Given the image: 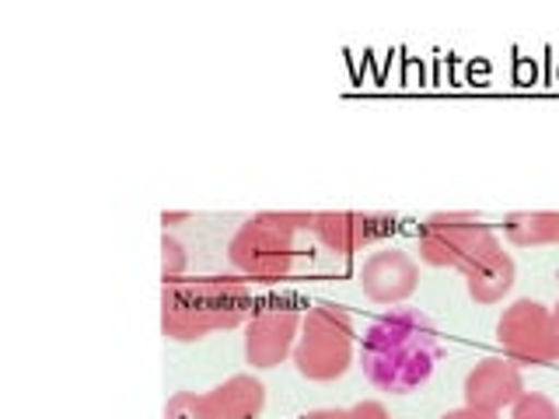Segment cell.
Listing matches in <instances>:
<instances>
[{
  "label": "cell",
  "mask_w": 559,
  "mask_h": 419,
  "mask_svg": "<svg viewBox=\"0 0 559 419\" xmlns=\"http://www.w3.org/2000/svg\"><path fill=\"white\" fill-rule=\"evenodd\" d=\"M437 357H441V343H437V328L430 325L427 314H419L413 308H399L381 314L367 328L360 367L364 378L378 392L406 395L416 392L433 374Z\"/></svg>",
  "instance_id": "obj_1"
},
{
  "label": "cell",
  "mask_w": 559,
  "mask_h": 419,
  "mask_svg": "<svg viewBox=\"0 0 559 419\" xmlns=\"http://www.w3.org/2000/svg\"><path fill=\"white\" fill-rule=\"evenodd\" d=\"M249 319L252 294L227 279H175L162 290V332L175 343H197Z\"/></svg>",
  "instance_id": "obj_2"
},
{
  "label": "cell",
  "mask_w": 559,
  "mask_h": 419,
  "mask_svg": "<svg viewBox=\"0 0 559 419\" xmlns=\"http://www.w3.org/2000/svg\"><path fill=\"white\" fill-rule=\"evenodd\" d=\"M314 224V214H255L245 220L231 244H227V259L231 266L262 284H276L294 270L297 259V231H308Z\"/></svg>",
  "instance_id": "obj_3"
},
{
  "label": "cell",
  "mask_w": 559,
  "mask_h": 419,
  "mask_svg": "<svg viewBox=\"0 0 559 419\" xmlns=\"http://www.w3.org/2000/svg\"><path fill=\"white\" fill-rule=\"evenodd\" d=\"M354 360V319L340 304H314L301 322L294 367L308 381H336Z\"/></svg>",
  "instance_id": "obj_4"
},
{
  "label": "cell",
  "mask_w": 559,
  "mask_h": 419,
  "mask_svg": "<svg viewBox=\"0 0 559 419\" xmlns=\"http://www.w3.org/2000/svg\"><path fill=\"white\" fill-rule=\"evenodd\" d=\"M500 252V238L465 214H433L419 231V259L427 266H451L462 276L486 266Z\"/></svg>",
  "instance_id": "obj_5"
},
{
  "label": "cell",
  "mask_w": 559,
  "mask_h": 419,
  "mask_svg": "<svg viewBox=\"0 0 559 419\" xmlns=\"http://www.w3.org/2000/svg\"><path fill=\"white\" fill-rule=\"evenodd\" d=\"M497 343L507 360L514 363H556L559 360V328L556 314L538 301H514L497 322Z\"/></svg>",
  "instance_id": "obj_6"
},
{
  "label": "cell",
  "mask_w": 559,
  "mask_h": 419,
  "mask_svg": "<svg viewBox=\"0 0 559 419\" xmlns=\"http://www.w3.org/2000/svg\"><path fill=\"white\" fill-rule=\"evenodd\" d=\"M266 406V388L252 374H235L214 392H179L165 406V419H255Z\"/></svg>",
  "instance_id": "obj_7"
},
{
  "label": "cell",
  "mask_w": 559,
  "mask_h": 419,
  "mask_svg": "<svg viewBox=\"0 0 559 419\" xmlns=\"http://www.w3.org/2000/svg\"><path fill=\"white\" fill-rule=\"evenodd\" d=\"M301 314L294 308H270L259 311L249 322V332H245V360L259 371H270V367L284 363L294 354V339L301 336Z\"/></svg>",
  "instance_id": "obj_8"
},
{
  "label": "cell",
  "mask_w": 559,
  "mask_h": 419,
  "mask_svg": "<svg viewBox=\"0 0 559 419\" xmlns=\"http://www.w3.org/2000/svg\"><path fill=\"white\" fill-rule=\"evenodd\" d=\"M357 279H360V290L367 301L399 304L419 287V266L413 262V255L399 252V249H384L364 262Z\"/></svg>",
  "instance_id": "obj_9"
},
{
  "label": "cell",
  "mask_w": 559,
  "mask_h": 419,
  "mask_svg": "<svg viewBox=\"0 0 559 419\" xmlns=\"http://www.w3.org/2000/svg\"><path fill=\"white\" fill-rule=\"evenodd\" d=\"M395 227L392 217H378V214H349V210H325V214H314L311 231L329 252L340 255H354L364 244H371L384 238Z\"/></svg>",
  "instance_id": "obj_10"
},
{
  "label": "cell",
  "mask_w": 559,
  "mask_h": 419,
  "mask_svg": "<svg viewBox=\"0 0 559 419\" xmlns=\"http://www.w3.org/2000/svg\"><path fill=\"white\" fill-rule=\"evenodd\" d=\"M524 395V378L514 360H483L465 378V406L483 412H500Z\"/></svg>",
  "instance_id": "obj_11"
},
{
  "label": "cell",
  "mask_w": 559,
  "mask_h": 419,
  "mask_svg": "<svg viewBox=\"0 0 559 419\" xmlns=\"http://www.w3.org/2000/svg\"><path fill=\"white\" fill-rule=\"evenodd\" d=\"M514 273H518L514 259L507 252H500L497 259H489L486 266L465 273V287L472 294V301H476V304L503 301V294H511V287H514Z\"/></svg>",
  "instance_id": "obj_12"
},
{
  "label": "cell",
  "mask_w": 559,
  "mask_h": 419,
  "mask_svg": "<svg viewBox=\"0 0 559 419\" xmlns=\"http://www.w3.org/2000/svg\"><path fill=\"white\" fill-rule=\"evenodd\" d=\"M503 231L518 244V249L559 244V214H556V210H538V214H511L503 220Z\"/></svg>",
  "instance_id": "obj_13"
},
{
  "label": "cell",
  "mask_w": 559,
  "mask_h": 419,
  "mask_svg": "<svg viewBox=\"0 0 559 419\" xmlns=\"http://www.w3.org/2000/svg\"><path fill=\"white\" fill-rule=\"evenodd\" d=\"M511 419H559V409L552 406V398L538 395V392H524L514 402V416Z\"/></svg>",
  "instance_id": "obj_14"
},
{
  "label": "cell",
  "mask_w": 559,
  "mask_h": 419,
  "mask_svg": "<svg viewBox=\"0 0 559 419\" xmlns=\"http://www.w3.org/2000/svg\"><path fill=\"white\" fill-rule=\"evenodd\" d=\"M186 273V249L175 238H162V276H165V284H175Z\"/></svg>",
  "instance_id": "obj_15"
},
{
  "label": "cell",
  "mask_w": 559,
  "mask_h": 419,
  "mask_svg": "<svg viewBox=\"0 0 559 419\" xmlns=\"http://www.w3.org/2000/svg\"><path fill=\"white\" fill-rule=\"evenodd\" d=\"M346 419H392V416L381 402H360V406L346 409Z\"/></svg>",
  "instance_id": "obj_16"
},
{
  "label": "cell",
  "mask_w": 559,
  "mask_h": 419,
  "mask_svg": "<svg viewBox=\"0 0 559 419\" xmlns=\"http://www.w3.org/2000/svg\"><path fill=\"white\" fill-rule=\"evenodd\" d=\"M441 419H497V412H483V409H454V412H444Z\"/></svg>",
  "instance_id": "obj_17"
},
{
  "label": "cell",
  "mask_w": 559,
  "mask_h": 419,
  "mask_svg": "<svg viewBox=\"0 0 559 419\" xmlns=\"http://www.w3.org/2000/svg\"><path fill=\"white\" fill-rule=\"evenodd\" d=\"M301 419H346V409H319V412H308Z\"/></svg>",
  "instance_id": "obj_18"
},
{
  "label": "cell",
  "mask_w": 559,
  "mask_h": 419,
  "mask_svg": "<svg viewBox=\"0 0 559 419\" xmlns=\"http://www.w3.org/2000/svg\"><path fill=\"white\" fill-rule=\"evenodd\" d=\"M179 220H189L186 210H182V214H165V217H162V224H165V227H168V224H179Z\"/></svg>",
  "instance_id": "obj_19"
},
{
  "label": "cell",
  "mask_w": 559,
  "mask_h": 419,
  "mask_svg": "<svg viewBox=\"0 0 559 419\" xmlns=\"http://www.w3.org/2000/svg\"><path fill=\"white\" fill-rule=\"evenodd\" d=\"M552 314H556V328H559V304L552 308Z\"/></svg>",
  "instance_id": "obj_20"
}]
</instances>
